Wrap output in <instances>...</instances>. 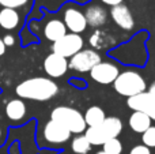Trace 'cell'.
<instances>
[{
  "instance_id": "obj_12",
  "label": "cell",
  "mask_w": 155,
  "mask_h": 154,
  "mask_svg": "<svg viewBox=\"0 0 155 154\" xmlns=\"http://www.w3.org/2000/svg\"><path fill=\"white\" fill-rule=\"evenodd\" d=\"M110 15H112L113 21L116 22L117 26H120L124 30H131L135 26V21L132 12L129 11V8L125 4H117L113 5L112 10H110Z\"/></svg>"
},
{
  "instance_id": "obj_7",
  "label": "cell",
  "mask_w": 155,
  "mask_h": 154,
  "mask_svg": "<svg viewBox=\"0 0 155 154\" xmlns=\"http://www.w3.org/2000/svg\"><path fill=\"white\" fill-rule=\"evenodd\" d=\"M118 74L120 72H118L117 65L112 64V63H106V62H99L90 71L91 78L101 85L113 83L116 81V78L118 76Z\"/></svg>"
},
{
  "instance_id": "obj_10",
  "label": "cell",
  "mask_w": 155,
  "mask_h": 154,
  "mask_svg": "<svg viewBox=\"0 0 155 154\" xmlns=\"http://www.w3.org/2000/svg\"><path fill=\"white\" fill-rule=\"evenodd\" d=\"M44 138L51 143H65L71 138V132L60 123L49 120L44 127Z\"/></svg>"
},
{
  "instance_id": "obj_14",
  "label": "cell",
  "mask_w": 155,
  "mask_h": 154,
  "mask_svg": "<svg viewBox=\"0 0 155 154\" xmlns=\"http://www.w3.org/2000/svg\"><path fill=\"white\" fill-rule=\"evenodd\" d=\"M44 33H45V37L48 38L49 41L56 42L57 40H60L61 37H64V35L67 34V27H65L64 22L53 19V21H49L48 23L45 25Z\"/></svg>"
},
{
  "instance_id": "obj_1",
  "label": "cell",
  "mask_w": 155,
  "mask_h": 154,
  "mask_svg": "<svg viewBox=\"0 0 155 154\" xmlns=\"http://www.w3.org/2000/svg\"><path fill=\"white\" fill-rule=\"evenodd\" d=\"M59 87L52 79L44 76H35L21 82L15 87L18 97L33 101H48L57 94Z\"/></svg>"
},
{
  "instance_id": "obj_28",
  "label": "cell",
  "mask_w": 155,
  "mask_h": 154,
  "mask_svg": "<svg viewBox=\"0 0 155 154\" xmlns=\"http://www.w3.org/2000/svg\"><path fill=\"white\" fill-rule=\"evenodd\" d=\"M4 52H5V45H4V42H3V40L0 38V56H3Z\"/></svg>"
},
{
  "instance_id": "obj_30",
  "label": "cell",
  "mask_w": 155,
  "mask_h": 154,
  "mask_svg": "<svg viewBox=\"0 0 155 154\" xmlns=\"http://www.w3.org/2000/svg\"><path fill=\"white\" fill-rule=\"evenodd\" d=\"M97 154H106V153H105V152H98Z\"/></svg>"
},
{
  "instance_id": "obj_27",
  "label": "cell",
  "mask_w": 155,
  "mask_h": 154,
  "mask_svg": "<svg viewBox=\"0 0 155 154\" xmlns=\"http://www.w3.org/2000/svg\"><path fill=\"white\" fill-rule=\"evenodd\" d=\"M148 93H150V94H151V97H153L154 100H155V81L153 82V85H151V86H150V92H148Z\"/></svg>"
},
{
  "instance_id": "obj_5",
  "label": "cell",
  "mask_w": 155,
  "mask_h": 154,
  "mask_svg": "<svg viewBox=\"0 0 155 154\" xmlns=\"http://www.w3.org/2000/svg\"><path fill=\"white\" fill-rule=\"evenodd\" d=\"M83 48V38L79 34L75 33H70L65 34L64 37H61L60 40H57L56 42L52 45V51L53 53L60 55L63 57H72L74 55H76L78 52H80Z\"/></svg>"
},
{
  "instance_id": "obj_6",
  "label": "cell",
  "mask_w": 155,
  "mask_h": 154,
  "mask_svg": "<svg viewBox=\"0 0 155 154\" xmlns=\"http://www.w3.org/2000/svg\"><path fill=\"white\" fill-rule=\"evenodd\" d=\"M101 62V56L93 49H84L78 52L71 57V62L68 63V67L79 72H90L91 68Z\"/></svg>"
},
{
  "instance_id": "obj_3",
  "label": "cell",
  "mask_w": 155,
  "mask_h": 154,
  "mask_svg": "<svg viewBox=\"0 0 155 154\" xmlns=\"http://www.w3.org/2000/svg\"><path fill=\"white\" fill-rule=\"evenodd\" d=\"M113 83H114V90L118 94L128 98L146 92V87H147L143 76L135 71H124L118 74Z\"/></svg>"
},
{
  "instance_id": "obj_19",
  "label": "cell",
  "mask_w": 155,
  "mask_h": 154,
  "mask_svg": "<svg viewBox=\"0 0 155 154\" xmlns=\"http://www.w3.org/2000/svg\"><path fill=\"white\" fill-rule=\"evenodd\" d=\"M112 42H113V37H110V35L105 32H99V30L95 32L90 37V44L94 48H98V49L106 48V46L110 45Z\"/></svg>"
},
{
  "instance_id": "obj_21",
  "label": "cell",
  "mask_w": 155,
  "mask_h": 154,
  "mask_svg": "<svg viewBox=\"0 0 155 154\" xmlns=\"http://www.w3.org/2000/svg\"><path fill=\"white\" fill-rule=\"evenodd\" d=\"M102 146H104L102 152H105L106 154H121V152H123V145H121V142L117 138L109 139Z\"/></svg>"
},
{
  "instance_id": "obj_29",
  "label": "cell",
  "mask_w": 155,
  "mask_h": 154,
  "mask_svg": "<svg viewBox=\"0 0 155 154\" xmlns=\"http://www.w3.org/2000/svg\"><path fill=\"white\" fill-rule=\"evenodd\" d=\"M151 120H155V111H154V113L151 115Z\"/></svg>"
},
{
  "instance_id": "obj_22",
  "label": "cell",
  "mask_w": 155,
  "mask_h": 154,
  "mask_svg": "<svg viewBox=\"0 0 155 154\" xmlns=\"http://www.w3.org/2000/svg\"><path fill=\"white\" fill-rule=\"evenodd\" d=\"M143 143L146 147H155V127H150L143 132V138H142Z\"/></svg>"
},
{
  "instance_id": "obj_25",
  "label": "cell",
  "mask_w": 155,
  "mask_h": 154,
  "mask_svg": "<svg viewBox=\"0 0 155 154\" xmlns=\"http://www.w3.org/2000/svg\"><path fill=\"white\" fill-rule=\"evenodd\" d=\"M2 40H3V42H4L5 46H11V45H14V42H15V38H14L12 35H5V37L2 38Z\"/></svg>"
},
{
  "instance_id": "obj_18",
  "label": "cell",
  "mask_w": 155,
  "mask_h": 154,
  "mask_svg": "<svg viewBox=\"0 0 155 154\" xmlns=\"http://www.w3.org/2000/svg\"><path fill=\"white\" fill-rule=\"evenodd\" d=\"M105 117H106V115H105L104 109H101L99 106H90V108L86 111L83 119H84L86 126H88V127H95V126L101 124V123L104 122Z\"/></svg>"
},
{
  "instance_id": "obj_9",
  "label": "cell",
  "mask_w": 155,
  "mask_h": 154,
  "mask_svg": "<svg viewBox=\"0 0 155 154\" xmlns=\"http://www.w3.org/2000/svg\"><path fill=\"white\" fill-rule=\"evenodd\" d=\"M44 70L52 78H60L68 70V62L65 57L56 53H51L44 60Z\"/></svg>"
},
{
  "instance_id": "obj_31",
  "label": "cell",
  "mask_w": 155,
  "mask_h": 154,
  "mask_svg": "<svg viewBox=\"0 0 155 154\" xmlns=\"http://www.w3.org/2000/svg\"><path fill=\"white\" fill-rule=\"evenodd\" d=\"M0 138H2V128H0Z\"/></svg>"
},
{
  "instance_id": "obj_23",
  "label": "cell",
  "mask_w": 155,
  "mask_h": 154,
  "mask_svg": "<svg viewBox=\"0 0 155 154\" xmlns=\"http://www.w3.org/2000/svg\"><path fill=\"white\" fill-rule=\"evenodd\" d=\"M29 0H0V5H3V8H12L16 10L19 7H23Z\"/></svg>"
},
{
  "instance_id": "obj_11",
  "label": "cell",
  "mask_w": 155,
  "mask_h": 154,
  "mask_svg": "<svg viewBox=\"0 0 155 154\" xmlns=\"http://www.w3.org/2000/svg\"><path fill=\"white\" fill-rule=\"evenodd\" d=\"M64 25L68 30H71V33H75V34L84 32L87 27L84 14L76 8H68L64 12Z\"/></svg>"
},
{
  "instance_id": "obj_16",
  "label": "cell",
  "mask_w": 155,
  "mask_h": 154,
  "mask_svg": "<svg viewBox=\"0 0 155 154\" xmlns=\"http://www.w3.org/2000/svg\"><path fill=\"white\" fill-rule=\"evenodd\" d=\"M19 14L12 8H3L0 10V27L4 30H14L19 25Z\"/></svg>"
},
{
  "instance_id": "obj_13",
  "label": "cell",
  "mask_w": 155,
  "mask_h": 154,
  "mask_svg": "<svg viewBox=\"0 0 155 154\" xmlns=\"http://www.w3.org/2000/svg\"><path fill=\"white\" fill-rule=\"evenodd\" d=\"M84 18L87 25H90L93 27H99L102 25H105V22L107 19V14L104 7L93 4L90 7H87V10L84 12Z\"/></svg>"
},
{
  "instance_id": "obj_20",
  "label": "cell",
  "mask_w": 155,
  "mask_h": 154,
  "mask_svg": "<svg viewBox=\"0 0 155 154\" xmlns=\"http://www.w3.org/2000/svg\"><path fill=\"white\" fill-rule=\"evenodd\" d=\"M71 146H72V150L76 154H87L91 149L90 142L86 139L84 135H79V136H76V138H74Z\"/></svg>"
},
{
  "instance_id": "obj_4",
  "label": "cell",
  "mask_w": 155,
  "mask_h": 154,
  "mask_svg": "<svg viewBox=\"0 0 155 154\" xmlns=\"http://www.w3.org/2000/svg\"><path fill=\"white\" fill-rule=\"evenodd\" d=\"M51 117L53 122L60 123L63 127H65L70 132L80 134L83 131H86V123L82 113L74 108H70V106H57V108L53 109Z\"/></svg>"
},
{
  "instance_id": "obj_17",
  "label": "cell",
  "mask_w": 155,
  "mask_h": 154,
  "mask_svg": "<svg viewBox=\"0 0 155 154\" xmlns=\"http://www.w3.org/2000/svg\"><path fill=\"white\" fill-rule=\"evenodd\" d=\"M5 115L11 120H22L26 115V105L22 100L15 98L5 105Z\"/></svg>"
},
{
  "instance_id": "obj_26",
  "label": "cell",
  "mask_w": 155,
  "mask_h": 154,
  "mask_svg": "<svg viewBox=\"0 0 155 154\" xmlns=\"http://www.w3.org/2000/svg\"><path fill=\"white\" fill-rule=\"evenodd\" d=\"M104 4H107V5H117V4H121L123 3V0H101Z\"/></svg>"
},
{
  "instance_id": "obj_8",
  "label": "cell",
  "mask_w": 155,
  "mask_h": 154,
  "mask_svg": "<svg viewBox=\"0 0 155 154\" xmlns=\"http://www.w3.org/2000/svg\"><path fill=\"white\" fill-rule=\"evenodd\" d=\"M127 104L131 109H134V112H143V113L148 115L150 117L155 111V100L147 92H143L129 97Z\"/></svg>"
},
{
  "instance_id": "obj_15",
  "label": "cell",
  "mask_w": 155,
  "mask_h": 154,
  "mask_svg": "<svg viewBox=\"0 0 155 154\" xmlns=\"http://www.w3.org/2000/svg\"><path fill=\"white\" fill-rule=\"evenodd\" d=\"M151 117L148 115L143 113V112H134L129 117V127L135 132L143 134L147 128L151 127Z\"/></svg>"
},
{
  "instance_id": "obj_24",
  "label": "cell",
  "mask_w": 155,
  "mask_h": 154,
  "mask_svg": "<svg viewBox=\"0 0 155 154\" xmlns=\"http://www.w3.org/2000/svg\"><path fill=\"white\" fill-rule=\"evenodd\" d=\"M129 154H151V152L148 147L144 146V145H140V146H135Z\"/></svg>"
},
{
  "instance_id": "obj_2",
  "label": "cell",
  "mask_w": 155,
  "mask_h": 154,
  "mask_svg": "<svg viewBox=\"0 0 155 154\" xmlns=\"http://www.w3.org/2000/svg\"><path fill=\"white\" fill-rule=\"evenodd\" d=\"M123 130V123L118 117H105L101 124L95 127H88L84 131V136L91 146H99L109 139L117 138Z\"/></svg>"
}]
</instances>
